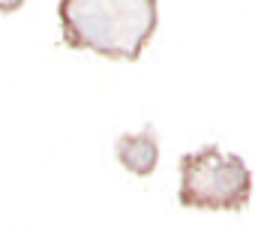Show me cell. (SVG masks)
I'll return each mask as SVG.
<instances>
[{
	"mask_svg": "<svg viewBox=\"0 0 255 234\" xmlns=\"http://www.w3.org/2000/svg\"><path fill=\"white\" fill-rule=\"evenodd\" d=\"M63 42L108 60H138L156 30V0H60Z\"/></svg>",
	"mask_w": 255,
	"mask_h": 234,
	"instance_id": "1",
	"label": "cell"
},
{
	"mask_svg": "<svg viewBox=\"0 0 255 234\" xmlns=\"http://www.w3.org/2000/svg\"><path fill=\"white\" fill-rule=\"evenodd\" d=\"M252 195V174L234 153L207 144L180 156V189L183 207L198 210H243Z\"/></svg>",
	"mask_w": 255,
	"mask_h": 234,
	"instance_id": "2",
	"label": "cell"
},
{
	"mask_svg": "<svg viewBox=\"0 0 255 234\" xmlns=\"http://www.w3.org/2000/svg\"><path fill=\"white\" fill-rule=\"evenodd\" d=\"M114 156L117 162L135 174V177H147L156 171L159 162V138L153 126H144L141 132H129V135H120L114 141Z\"/></svg>",
	"mask_w": 255,
	"mask_h": 234,
	"instance_id": "3",
	"label": "cell"
},
{
	"mask_svg": "<svg viewBox=\"0 0 255 234\" xmlns=\"http://www.w3.org/2000/svg\"><path fill=\"white\" fill-rule=\"evenodd\" d=\"M24 6V0H0V12H15V9H21Z\"/></svg>",
	"mask_w": 255,
	"mask_h": 234,
	"instance_id": "4",
	"label": "cell"
}]
</instances>
